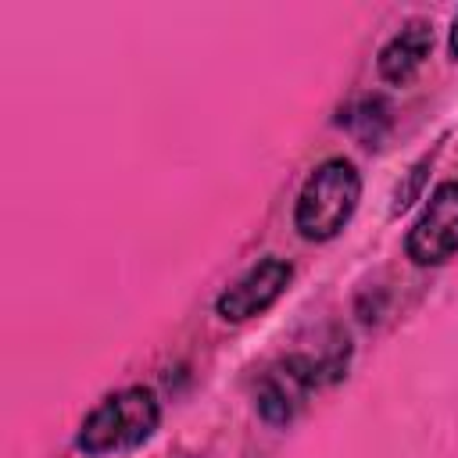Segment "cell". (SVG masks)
I'll return each instance as SVG.
<instances>
[{"instance_id":"cell-3","label":"cell","mask_w":458,"mask_h":458,"mask_svg":"<svg viewBox=\"0 0 458 458\" xmlns=\"http://www.w3.org/2000/svg\"><path fill=\"white\" fill-rule=\"evenodd\" d=\"M404 250L419 268L444 265L458 254V179H444L433 186L429 200L408 229Z\"/></svg>"},{"instance_id":"cell-7","label":"cell","mask_w":458,"mask_h":458,"mask_svg":"<svg viewBox=\"0 0 458 458\" xmlns=\"http://www.w3.org/2000/svg\"><path fill=\"white\" fill-rule=\"evenodd\" d=\"M447 50H451V57L458 61V14H454V21H451V32H447Z\"/></svg>"},{"instance_id":"cell-2","label":"cell","mask_w":458,"mask_h":458,"mask_svg":"<svg viewBox=\"0 0 458 458\" xmlns=\"http://www.w3.org/2000/svg\"><path fill=\"white\" fill-rule=\"evenodd\" d=\"M161 422V401L150 386L132 383L122 386L93 404V411L82 419L75 444L86 454H107L143 444Z\"/></svg>"},{"instance_id":"cell-1","label":"cell","mask_w":458,"mask_h":458,"mask_svg":"<svg viewBox=\"0 0 458 458\" xmlns=\"http://www.w3.org/2000/svg\"><path fill=\"white\" fill-rule=\"evenodd\" d=\"M358 200H361L358 165L347 157H326L308 172L293 200V229L311 243L333 240L358 211Z\"/></svg>"},{"instance_id":"cell-4","label":"cell","mask_w":458,"mask_h":458,"mask_svg":"<svg viewBox=\"0 0 458 458\" xmlns=\"http://www.w3.org/2000/svg\"><path fill=\"white\" fill-rule=\"evenodd\" d=\"M290 279H293V265L286 258H276V254L272 258H261V261H254L247 272H240L218 293L215 311L225 322H247V318L268 311L283 297V290L290 286Z\"/></svg>"},{"instance_id":"cell-6","label":"cell","mask_w":458,"mask_h":458,"mask_svg":"<svg viewBox=\"0 0 458 458\" xmlns=\"http://www.w3.org/2000/svg\"><path fill=\"white\" fill-rule=\"evenodd\" d=\"M419 182H422V165H415V168H411V179H408V186H404V190H397V200H394V211H401V208H408V204H411V197H415V190H419Z\"/></svg>"},{"instance_id":"cell-5","label":"cell","mask_w":458,"mask_h":458,"mask_svg":"<svg viewBox=\"0 0 458 458\" xmlns=\"http://www.w3.org/2000/svg\"><path fill=\"white\" fill-rule=\"evenodd\" d=\"M433 47V25L426 18H408L383 47H379V57H376V68L386 82L401 86L415 75V68L426 61Z\"/></svg>"}]
</instances>
